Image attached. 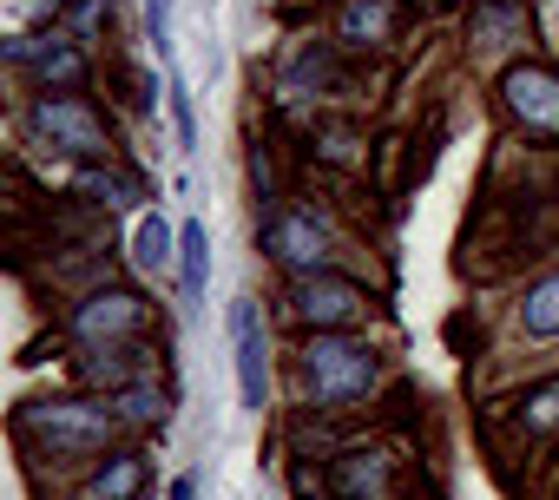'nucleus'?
<instances>
[{"label":"nucleus","instance_id":"f257e3e1","mask_svg":"<svg viewBox=\"0 0 559 500\" xmlns=\"http://www.w3.org/2000/svg\"><path fill=\"white\" fill-rule=\"evenodd\" d=\"M119 434V408L112 395H47V402H21L14 408V441L34 461H86Z\"/></svg>","mask_w":559,"mask_h":500},{"label":"nucleus","instance_id":"f03ea898","mask_svg":"<svg viewBox=\"0 0 559 500\" xmlns=\"http://www.w3.org/2000/svg\"><path fill=\"white\" fill-rule=\"evenodd\" d=\"M382 382V356L376 343H362L356 330H310L297 349V389L317 415H343L356 402H369Z\"/></svg>","mask_w":559,"mask_h":500},{"label":"nucleus","instance_id":"7ed1b4c3","mask_svg":"<svg viewBox=\"0 0 559 500\" xmlns=\"http://www.w3.org/2000/svg\"><path fill=\"white\" fill-rule=\"evenodd\" d=\"M27 145L53 152V158H80V165H106L112 158V126L86 93H34L21 112Z\"/></svg>","mask_w":559,"mask_h":500},{"label":"nucleus","instance_id":"20e7f679","mask_svg":"<svg viewBox=\"0 0 559 500\" xmlns=\"http://www.w3.org/2000/svg\"><path fill=\"white\" fill-rule=\"evenodd\" d=\"M145 297L139 290H126V284H93V290H80L73 297V310H67V336L80 343V349H112V343H139L145 336Z\"/></svg>","mask_w":559,"mask_h":500},{"label":"nucleus","instance_id":"39448f33","mask_svg":"<svg viewBox=\"0 0 559 500\" xmlns=\"http://www.w3.org/2000/svg\"><path fill=\"white\" fill-rule=\"evenodd\" d=\"M8 67L34 73V93H86L93 80V53L80 34L47 27V34H14L8 40Z\"/></svg>","mask_w":559,"mask_h":500},{"label":"nucleus","instance_id":"423d86ee","mask_svg":"<svg viewBox=\"0 0 559 500\" xmlns=\"http://www.w3.org/2000/svg\"><path fill=\"white\" fill-rule=\"evenodd\" d=\"M500 106H507V119H513L526 139L559 145V67H546V60H513V67L500 73Z\"/></svg>","mask_w":559,"mask_h":500},{"label":"nucleus","instance_id":"0eeeda50","mask_svg":"<svg viewBox=\"0 0 559 500\" xmlns=\"http://www.w3.org/2000/svg\"><path fill=\"white\" fill-rule=\"evenodd\" d=\"M284 303H290V317H297L304 330H356V323L369 317V290H362L356 277H343V271L290 277Z\"/></svg>","mask_w":559,"mask_h":500},{"label":"nucleus","instance_id":"6e6552de","mask_svg":"<svg viewBox=\"0 0 559 500\" xmlns=\"http://www.w3.org/2000/svg\"><path fill=\"white\" fill-rule=\"evenodd\" d=\"M257 243H263V258H270L276 271H290V277L330 271V224H323L317 211H276Z\"/></svg>","mask_w":559,"mask_h":500},{"label":"nucleus","instance_id":"1a4fd4ad","mask_svg":"<svg viewBox=\"0 0 559 500\" xmlns=\"http://www.w3.org/2000/svg\"><path fill=\"white\" fill-rule=\"evenodd\" d=\"M230 349H237V402L250 415H263V402H270V330H263L257 297L230 303Z\"/></svg>","mask_w":559,"mask_h":500},{"label":"nucleus","instance_id":"9d476101","mask_svg":"<svg viewBox=\"0 0 559 500\" xmlns=\"http://www.w3.org/2000/svg\"><path fill=\"white\" fill-rule=\"evenodd\" d=\"M330 500H389L395 493V461L382 448H343L330 454Z\"/></svg>","mask_w":559,"mask_h":500},{"label":"nucleus","instance_id":"9b49d317","mask_svg":"<svg viewBox=\"0 0 559 500\" xmlns=\"http://www.w3.org/2000/svg\"><path fill=\"white\" fill-rule=\"evenodd\" d=\"M526 34H533L526 0H474V14H467V47L474 53H513Z\"/></svg>","mask_w":559,"mask_h":500},{"label":"nucleus","instance_id":"f8f14e48","mask_svg":"<svg viewBox=\"0 0 559 500\" xmlns=\"http://www.w3.org/2000/svg\"><path fill=\"white\" fill-rule=\"evenodd\" d=\"M395 27H402L395 0H343V14H336V40H343L349 53H376V47H389Z\"/></svg>","mask_w":559,"mask_h":500},{"label":"nucleus","instance_id":"ddd939ff","mask_svg":"<svg viewBox=\"0 0 559 500\" xmlns=\"http://www.w3.org/2000/svg\"><path fill=\"white\" fill-rule=\"evenodd\" d=\"M204 284H211V224L185 217L178 224V290H185V303H204Z\"/></svg>","mask_w":559,"mask_h":500},{"label":"nucleus","instance_id":"4468645a","mask_svg":"<svg viewBox=\"0 0 559 500\" xmlns=\"http://www.w3.org/2000/svg\"><path fill=\"white\" fill-rule=\"evenodd\" d=\"M73 184H80L86 204H99V211H132V204L145 198V178H132V171H119V165H80Z\"/></svg>","mask_w":559,"mask_h":500},{"label":"nucleus","instance_id":"2eb2a0df","mask_svg":"<svg viewBox=\"0 0 559 500\" xmlns=\"http://www.w3.org/2000/svg\"><path fill=\"white\" fill-rule=\"evenodd\" d=\"M132 264H139V271H152V277L178 271V230H171L158 211H145V217H139V230H132Z\"/></svg>","mask_w":559,"mask_h":500},{"label":"nucleus","instance_id":"dca6fc26","mask_svg":"<svg viewBox=\"0 0 559 500\" xmlns=\"http://www.w3.org/2000/svg\"><path fill=\"white\" fill-rule=\"evenodd\" d=\"M513 428H520L526 441H552V434H559V376L533 382V389L513 402Z\"/></svg>","mask_w":559,"mask_h":500},{"label":"nucleus","instance_id":"f3484780","mask_svg":"<svg viewBox=\"0 0 559 500\" xmlns=\"http://www.w3.org/2000/svg\"><path fill=\"white\" fill-rule=\"evenodd\" d=\"M145 487V454H106L99 467H93V480H86V500H132Z\"/></svg>","mask_w":559,"mask_h":500},{"label":"nucleus","instance_id":"a211bd4d","mask_svg":"<svg viewBox=\"0 0 559 500\" xmlns=\"http://www.w3.org/2000/svg\"><path fill=\"white\" fill-rule=\"evenodd\" d=\"M520 330H526L533 343H552V336H559V271H546L539 284H526V297H520Z\"/></svg>","mask_w":559,"mask_h":500},{"label":"nucleus","instance_id":"6ab92c4d","mask_svg":"<svg viewBox=\"0 0 559 500\" xmlns=\"http://www.w3.org/2000/svg\"><path fill=\"white\" fill-rule=\"evenodd\" d=\"M112 408H119V421H139V428H152V421H165V389H152V376H145V382L119 389V395H112Z\"/></svg>","mask_w":559,"mask_h":500},{"label":"nucleus","instance_id":"aec40b11","mask_svg":"<svg viewBox=\"0 0 559 500\" xmlns=\"http://www.w3.org/2000/svg\"><path fill=\"white\" fill-rule=\"evenodd\" d=\"M145 40H152L158 60L171 67V0H145Z\"/></svg>","mask_w":559,"mask_h":500},{"label":"nucleus","instance_id":"412c9836","mask_svg":"<svg viewBox=\"0 0 559 500\" xmlns=\"http://www.w3.org/2000/svg\"><path fill=\"white\" fill-rule=\"evenodd\" d=\"M171 126H178V145H198V112H191V93L171 80Z\"/></svg>","mask_w":559,"mask_h":500},{"label":"nucleus","instance_id":"4be33fe9","mask_svg":"<svg viewBox=\"0 0 559 500\" xmlns=\"http://www.w3.org/2000/svg\"><path fill=\"white\" fill-rule=\"evenodd\" d=\"M67 21H73V34H80V40H93V27L106 21V0H73Z\"/></svg>","mask_w":559,"mask_h":500},{"label":"nucleus","instance_id":"5701e85b","mask_svg":"<svg viewBox=\"0 0 559 500\" xmlns=\"http://www.w3.org/2000/svg\"><path fill=\"white\" fill-rule=\"evenodd\" d=\"M14 8H21L27 21H60V14L73 8V0H14Z\"/></svg>","mask_w":559,"mask_h":500},{"label":"nucleus","instance_id":"b1692460","mask_svg":"<svg viewBox=\"0 0 559 500\" xmlns=\"http://www.w3.org/2000/svg\"><path fill=\"white\" fill-rule=\"evenodd\" d=\"M171 500H198V474H178L171 480Z\"/></svg>","mask_w":559,"mask_h":500},{"label":"nucleus","instance_id":"393cba45","mask_svg":"<svg viewBox=\"0 0 559 500\" xmlns=\"http://www.w3.org/2000/svg\"><path fill=\"white\" fill-rule=\"evenodd\" d=\"M415 8H435V0H415Z\"/></svg>","mask_w":559,"mask_h":500}]
</instances>
